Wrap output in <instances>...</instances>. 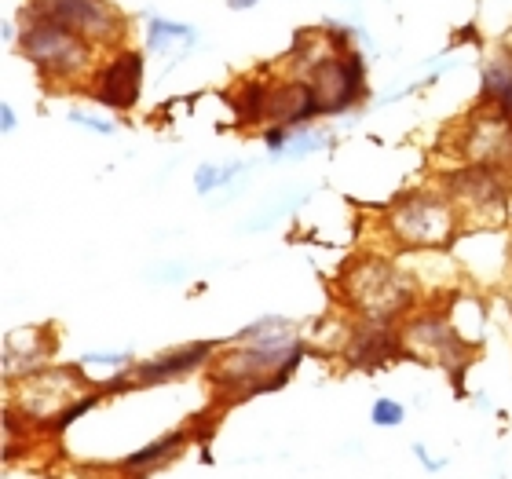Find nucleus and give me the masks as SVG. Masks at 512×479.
I'll list each match as a JSON object with an SVG mask.
<instances>
[{
	"instance_id": "9d476101",
	"label": "nucleus",
	"mask_w": 512,
	"mask_h": 479,
	"mask_svg": "<svg viewBox=\"0 0 512 479\" xmlns=\"http://www.w3.org/2000/svg\"><path fill=\"white\" fill-rule=\"evenodd\" d=\"M139 92H143V52L139 48H118L96 66L92 85H88V96L114 114H128L136 107Z\"/></svg>"
},
{
	"instance_id": "423d86ee",
	"label": "nucleus",
	"mask_w": 512,
	"mask_h": 479,
	"mask_svg": "<svg viewBox=\"0 0 512 479\" xmlns=\"http://www.w3.org/2000/svg\"><path fill=\"white\" fill-rule=\"evenodd\" d=\"M88 388H96V384H88V377L81 373V362H63V366L48 362L44 370L8 384V406L22 421H30L37 428V436H44V428L52 425L55 417L63 414L77 395H85Z\"/></svg>"
},
{
	"instance_id": "f8f14e48",
	"label": "nucleus",
	"mask_w": 512,
	"mask_h": 479,
	"mask_svg": "<svg viewBox=\"0 0 512 479\" xmlns=\"http://www.w3.org/2000/svg\"><path fill=\"white\" fill-rule=\"evenodd\" d=\"M227 341H187L176 344V348H165L154 359H143L132 366V381L136 388H158V384L180 381V377H191L198 370H209V362L216 359V352L224 348Z\"/></svg>"
},
{
	"instance_id": "a878e982",
	"label": "nucleus",
	"mask_w": 512,
	"mask_h": 479,
	"mask_svg": "<svg viewBox=\"0 0 512 479\" xmlns=\"http://www.w3.org/2000/svg\"><path fill=\"white\" fill-rule=\"evenodd\" d=\"M81 362H85V366H110V373L136 366L132 352H85V355H81Z\"/></svg>"
},
{
	"instance_id": "f3484780",
	"label": "nucleus",
	"mask_w": 512,
	"mask_h": 479,
	"mask_svg": "<svg viewBox=\"0 0 512 479\" xmlns=\"http://www.w3.org/2000/svg\"><path fill=\"white\" fill-rule=\"evenodd\" d=\"M480 107L512 121V48L494 52L480 70Z\"/></svg>"
},
{
	"instance_id": "dca6fc26",
	"label": "nucleus",
	"mask_w": 512,
	"mask_h": 479,
	"mask_svg": "<svg viewBox=\"0 0 512 479\" xmlns=\"http://www.w3.org/2000/svg\"><path fill=\"white\" fill-rule=\"evenodd\" d=\"M271 81L267 77H242L231 92H224V103L235 118V128H256L271 121Z\"/></svg>"
},
{
	"instance_id": "1a4fd4ad",
	"label": "nucleus",
	"mask_w": 512,
	"mask_h": 479,
	"mask_svg": "<svg viewBox=\"0 0 512 479\" xmlns=\"http://www.w3.org/2000/svg\"><path fill=\"white\" fill-rule=\"evenodd\" d=\"M304 77L315 92L319 118H341L366 99V59L355 48L348 55H322Z\"/></svg>"
},
{
	"instance_id": "c756f323",
	"label": "nucleus",
	"mask_w": 512,
	"mask_h": 479,
	"mask_svg": "<svg viewBox=\"0 0 512 479\" xmlns=\"http://www.w3.org/2000/svg\"><path fill=\"white\" fill-rule=\"evenodd\" d=\"M253 4H256V0H231V8H235V11H246V8H253Z\"/></svg>"
},
{
	"instance_id": "393cba45",
	"label": "nucleus",
	"mask_w": 512,
	"mask_h": 479,
	"mask_svg": "<svg viewBox=\"0 0 512 479\" xmlns=\"http://www.w3.org/2000/svg\"><path fill=\"white\" fill-rule=\"evenodd\" d=\"M194 187L198 194H213L224 187V165H216V161H202L198 172H194Z\"/></svg>"
},
{
	"instance_id": "bb28decb",
	"label": "nucleus",
	"mask_w": 512,
	"mask_h": 479,
	"mask_svg": "<svg viewBox=\"0 0 512 479\" xmlns=\"http://www.w3.org/2000/svg\"><path fill=\"white\" fill-rule=\"evenodd\" d=\"M410 454H414L417 465H421L425 472H443L450 465L447 458H432V450H428L425 443H421V439H417V443H410Z\"/></svg>"
},
{
	"instance_id": "412c9836",
	"label": "nucleus",
	"mask_w": 512,
	"mask_h": 479,
	"mask_svg": "<svg viewBox=\"0 0 512 479\" xmlns=\"http://www.w3.org/2000/svg\"><path fill=\"white\" fill-rule=\"evenodd\" d=\"M370 421H374V428H399L406 421V406L392 395H377L370 406Z\"/></svg>"
},
{
	"instance_id": "f257e3e1",
	"label": "nucleus",
	"mask_w": 512,
	"mask_h": 479,
	"mask_svg": "<svg viewBox=\"0 0 512 479\" xmlns=\"http://www.w3.org/2000/svg\"><path fill=\"white\" fill-rule=\"evenodd\" d=\"M308 355V344L300 341L286 315H264L249 322L216 352L205 370V381L213 388V406H235L256 395L278 392L297 377L300 362Z\"/></svg>"
},
{
	"instance_id": "9b49d317",
	"label": "nucleus",
	"mask_w": 512,
	"mask_h": 479,
	"mask_svg": "<svg viewBox=\"0 0 512 479\" xmlns=\"http://www.w3.org/2000/svg\"><path fill=\"white\" fill-rule=\"evenodd\" d=\"M341 359L348 362V370L384 373V370H392L399 359H410V355H406L403 330H399V326L355 322L341 344Z\"/></svg>"
},
{
	"instance_id": "4be33fe9",
	"label": "nucleus",
	"mask_w": 512,
	"mask_h": 479,
	"mask_svg": "<svg viewBox=\"0 0 512 479\" xmlns=\"http://www.w3.org/2000/svg\"><path fill=\"white\" fill-rule=\"evenodd\" d=\"M322 37H326V44H330L333 55H348L355 48V37H359V30L355 26H348V22H322Z\"/></svg>"
},
{
	"instance_id": "0eeeda50",
	"label": "nucleus",
	"mask_w": 512,
	"mask_h": 479,
	"mask_svg": "<svg viewBox=\"0 0 512 479\" xmlns=\"http://www.w3.org/2000/svg\"><path fill=\"white\" fill-rule=\"evenodd\" d=\"M439 191L447 194L461 220L469 224H502L509 216L512 202V180L494 165H480V161H465L458 169L443 172Z\"/></svg>"
},
{
	"instance_id": "aec40b11",
	"label": "nucleus",
	"mask_w": 512,
	"mask_h": 479,
	"mask_svg": "<svg viewBox=\"0 0 512 479\" xmlns=\"http://www.w3.org/2000/svg\"><path fill=\"white\" fill-rule=\"evenodd\" d=\"M333 139L326 128L304 125V128H289V143L282 150V158H304V154H319V150L330 147Z\"/></svg>"
},
{
	"instance_id": "6ab92c4d",
	"label": "nucleus",
	"mask_w": 512,
	"mask_h": 479,
	"mask_svg": "<svg viewBox=\"0 0 512 479\" xmlns=\"http://www.w3.org/2000/svg\"><path fill=\"white\" fill-rule=\"evenodd\" d=\"M103 399H107V395L99 392V388H88L85 395H77L74 403L66 406L63 414H59V417H55V421H52V425L44 428V436H48V439H59V436H63V432H66V428L74 425V421H81V417H85V414H92V410H96V406L103 403Z\"/></svg>"
},
{
	"instance_id": "f03ea898",
	"label": "nucleus",
	"mask_w": 512,
	"mask_h": 479,
	"mask_svg": "<svg viewBox=\"0 0 512 479\" xmlns=\"http://www.w3.org/2000/svg\"><path fill=\"white\" fill-rule=\"evenodd\" d=\"M341 293L359 322L399 326L417 311V282L384 256H355L341 271Z\"/></svg>"
},
{
	"instance_id": "c85d7f7f",
	"label": "nucleus",
	"mask_w": 512,
	"mask_h": 479,
	"mask_svg": "<svg viewBox=\"0 0 512 479\" xmlns=\"http://www.w3.org/2000/svg\"><path fill=\"white\" fill-rule=\"evenodd\" d=\"M15 125H19V118H15V107H11V103H0V128H4V136H11V132H15Z\"/></svg>"
},
{
	"instance_id": "6e6552de",
	"label": "nucleus",
	"mask_w": 512,
	"mask_h": 479,
	"mask_svg": "<svg viewBox=\"0 0 512 479\" xmlns=\"http://www.w3.org/2000/svg\"><path fill=\"white\" fill-rule=\"evenodd\" d=\"M22 19H44L85 37L88 44H114L125 37V15L110 0H26Z\"/></svg>"
},
{
	"instance_id": "ddd939ff",
	"label": "nucleus",
	"mask_w": 512,
	"mask_h": 479,
	"mask_svg": "<svg viewBox=\"0 0 512 479\" xmlns=\"http://www.w3.org/2000/svg\"><path fill=\"white\" fill-rule=\"evenodd\" d=\"M55 352V330L52 326H26L11 330L4 337V384H15L30 373L44 370Z\"/></svg>"
},
{
	"instance_id": "cd10ccee",
	"label": "nucleus",
	"mask_w": 512,
	"mask_h": 479,
	"mask_svg": "<svg viewBox=\"0 0 512 479\" xmlns=\"http://www.w3.org/2000/svg\"><path fill=\"white\" fill-rule=\"evenodd\" d=\"M260 139H264V147L271 150V154L282 158V150H286V143H289V128L286 125H267L264 132H260Z\"/></svg>"
},
{
	"instance_id": "4468645a",
	"label": "nucleus",
	"mask_w": 512,
	"mask_h": 479,
	"mask_svg": "<svg viewBox=\"0 0 512 479\" xmlns=\"http://www.w3.org/2000/svg\"><path fill=\"white\" fill-rule=\"evenodd\" d=\"M194 436L187 425H176L172 432H165V436L150 439L147 447L132 450V454H125L121 461H114L110 465V472L118 479H150L154 472H161L165 465H172L176 458H183V450L191 447Z\"/></svg>"
},
{
	"instance_id": "2eb2a0df",
	"label": "nucleus",
	"mask_w": 512,
	"mask_h": 479,
	"mask_svg": "<svg viewBox=\"0 0 512 479\" xmlns=\"http://www.w3.org/2000/svg\"><path fill=\"white\" fill-rule=\"evenodd\" d=\"M315 118H319V107H315V92H311L308 77L275 81V88H271V125L304 128Z\"/></svg>"
},
{
	"instance_id": "7ed1b4c3",
	"label": "nucleus",
	"mask_w": 512,
	"mask_h": 479,
	"mask_svg": "<svg viewBox=\"0 0 512 479\" xmlns=\"http://www.w3.org/2000/svg\"><path fill=\"white\" fill-rule=\"evenodd\" d=\"M399 330H403L410 362L439 366L454 384V395L465 399V373H469L480 344L454 326V311L447 304H428V308H417Z\"/></svg>"
},
{
	"instance_id": "20e7f679",
	"label": "nucleus",
	"mask_w": 512,
	"mask_h": 479,
	"mask_svg": "<svg viewBox=\"0 0 512 479\" xmlns=\"http://www.w3.org/2000/svg\"><path fill=\"white\" fill-rule=\"evenodd\" d=\"M381 227L388 242H395L399 249L432 253V249H447L458 238L461 213L443 191H403L388 202Z\"/></svg>"
},
{
	"instance_id": "5701e85b",
	"label": "nucleus",
	"mask_w": 512,
	"mask_h": 479,
	"mask_svg": "<svg viewBox=\"0 0 512 479\" xmlns=\"http://www.w3.org/2000/svg\"><path fill=\"white\" fill-rule=\"evenodd\" d=\"M300 202H304V194H297V198H289V202H286V194H282V198H278V202L271 205L267 213H260V216H253V220H249L246 231H264V227L275 224L278 216H289V213H293V209H297Z\"/></svg>"
},
{
	"instance_id": "a211bd4d",
	"label": "nucleus",
	"mask_w": 512,
	"mask_h": 479,
	"mask_svg": "<svg viewBox=\"0 0 512 479\" xmlns=\"http://www.w3.org/2000/svg\"><path fill=\"white\" fill-rule=\"evenodd\" d=\"M143 15H147V52L150 55H169L172 48L187 52V48H194V41H198V30L187 26V22H172V19H165V15H154V11H143Z\"/></svg>"
},
{
	"instance_id": "39448f33",
	"label": "nucleus",
	"mask_w": 512,
	"mask_h": 479,
	"mask_svg": "<svg viewBox=\"0 0 512 479\" xmlns=\"http://www.w3.org/2000/svg\"><path fill=\"white\" fill-rule=\"evenodd\" d=\"M19 52L44 74V81L55 85H77L85 74H96V44L85 37L55 26L44 19H22Z\"/></svg>"
},
{
	"instance_id": "b1692460",
	"label": "nucleus",
	"mask_w": 512,
	"mask_h": 479,
	"mask_svg": "<svg viewBox=\"0 0 512 479\" xmlns=\"http://www.w3.org/2000/svg\"><path fill=\"white\" fill-rule=\"evenodd\" d=\"M66 118H70V125H81V128H88V132H96V136H114V132H118V125H114V121L99 118V114H92V110H77L74 107Z\"/></svg>"
}]
</instances>
